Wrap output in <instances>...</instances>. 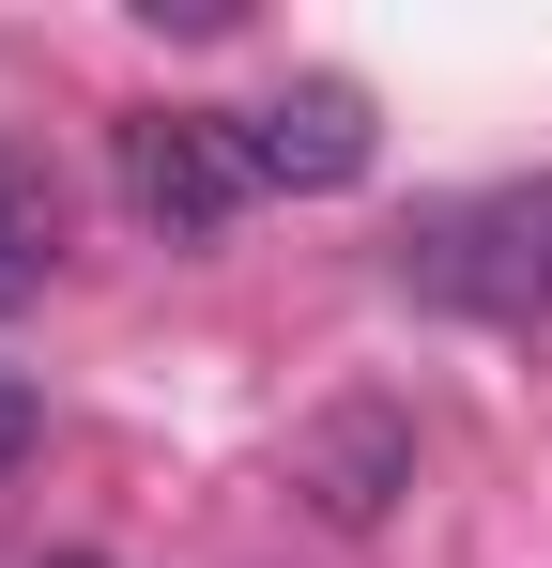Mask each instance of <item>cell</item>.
I'll return each instance as SVG.
<instances>
[{"mask_svg": "<svg viewBox=\"0 0 552 568\" xmlns=\"http://www.w3.org/2000/svg\"><path fill=\"white\" fill-rule=\"evenodd\" d=\"M108 170H123V215H139L154 246H215V231L262 200L231 108H123V123H108Z\"/></svg>", "mask_w": 552, "mask_h": 568, "instance_id": "obj_1", "label": "cell"}, {"mask_svg": "<svg viewBox=\"0 0 552 568\" xmlns=\"http://www.w3.org/2000/svg\"><path fill=\"white\" fill-rule=\"evenodd\" d=\"M399 292L430 307H538L552 292V200H446L430 231H399Z\"/></svg>", "mask_w": 552, "mask_h": 568, "instance_id": "obj_2", "label": "cell"}, {"mask_svg": "<svg viewBox=\"0 0 552 568\" xmlns=\"http://www.w3.org/2000/svg\"><path fill=\"white\" fill-rule=\"evenodd\" d=\"M231 123H246V170H262V185H292V200H338L368 154H384V123H368L354 78H292V93L231 108Z\"/></svg>", "mask_w": 552, "mask_h": 568, "instance_id": "obj_4", "label": "cell"}, {"mask_svg": "<svg viewBox=\"0 0 552 568\" xmlns=\"http://www.w3.org/2000/svg\"><path fill=\"white\" fill-rule=\"evenodd\" d=\"M47 262H62V185L0 139V307H16V292H47Z\"/></svg>", "mask_w": 552, "mask_h": 568, "instance_id": "obj_5", "label": "cell"}, {"mask_svg": "<svg viewBox=\"0 0 552 568\" xmlns=\"http://www.w3.org/2000/svg\"><path fill=\"white\" fill-rule=\"evenodd\" d=\"M47 568H108V554H47Z\"/></svg>", "mask_w": 552, "mask_h": 568, "instance_id": "obj_7", "label": "cell"}, {"mask_svg": "<svg viewBox=\"0 0 552 568\" xmlns=\"http://www.w3.org/2000/svg\"><path fill=\"white\" fill-rule=\"evenodd\" d=\"M31 415H47V399H31V384L0 369V462H16V446H31Z\"/></svg>", "mask_w": 552, "mask_h": 568, "instance_id": "obj_6", "label": "cell"}, {"mask_svg": "<svg viewBox=\"0 0 552 568\" xmlns=\"http://www.w3.org/2000/svg\"><path fill=\"white\" fill-rule=\"evenodd\" d=\"M292 491H307L338 538H368V523L415 491V399H323V415L292 430Z\"/></svg>", "mask_w": 552, "mask_h": 568, "instance_id": "obj_3", "label": "cell"}]
</instances>
